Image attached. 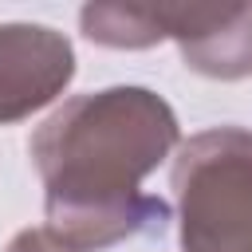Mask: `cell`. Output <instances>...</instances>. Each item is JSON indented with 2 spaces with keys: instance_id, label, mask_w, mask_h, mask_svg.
Here are the masks:
<instances>
[{
  "instance_id": "277c9868",
  "label": "cell",
  "mask_w": 252,
  "mask_h": 252,
  "mask_svg": "<svg viewBox=\"0 0 252 252\" xmlns=\"http://www.w3.org/2000/svg\"><path fill=\"white\" fill-rule=\"evenodd\" d=\"M161 16L189 71L220 83L252 75V4H161Z\"/></svg>"
},
{
  "instance_id": "8992f818",
  "label": "cell",
  "mask_w": 252,
  "mask_h": 252,
  "mask_svg": "<svg viewBox=\"0 0 252 252\" xmlns=\"http://www.w3.org/2000/svg\"><path fill=\"white\" fill-rule=\"evenodd\" d=\"M4 252H79V248L63 244V240H59L55 232H47V228H20V232L8 240Z\"/></svg>"
},
{
  "instance_id": "3957f363",
  "label": "cell",
  "mask_w": 252,
  "mask_h": 252,
  "mask_svg": "<svg viewBox=\"0 0 252 252\" xmlns=\"http://www.w3.org/2000/svg\"><path fill=\"white\" fill-rule=\"evenodd\" d=\"M75 79V47L47 24H0V126L51 106Z\"/></svg>"
},
{
  "instance_id": "6da1fadb",
  "label": "cell",
  "mask_w": 252,
  "mask_h": 252,
  "mask_svg": "<svg viewBox=\"0 0 252 252\" xmlns=\"http://www.w3.org/2000/svg\"><path fill=\"white\" fill-rule=\"evenodd\" d=\"M177 146V114L150 87L122 83L67 98L28 142L43 181V228L79 252H106L161 232L173 213L142 181Z\"/></svg>"
},
{
  "instance_id": "7a4b0ae2",
  "label": "cell",
  "mask_w": 252,
  "mask_h": 252,
  "mask_svg": "<svg viewBox=\"0 0 252 252\" xmlns=\"http://www.w3.org/2000/svg\"><path fill=\"white\" fill-rule=\"evenodd\" d=\"M181 252H252V130L209 126L169 169Z\"/></svg>"
},
{
  "instance_id": "5b68a950",
  "label": "cell",
  "mask_w": 252,
  "mask_h": 252,
  "mask_svg": "<svg viewBox=\"0 0 252 252\" xmlns=\"http://www.w3.org/2000/svg\"><path fill=\"white\" fill-rule=\"evenodd\" d=\"M79 28L91 43L114 51H146L165 39L161 4H87Z\"/></svg>"
}]
</instances>
